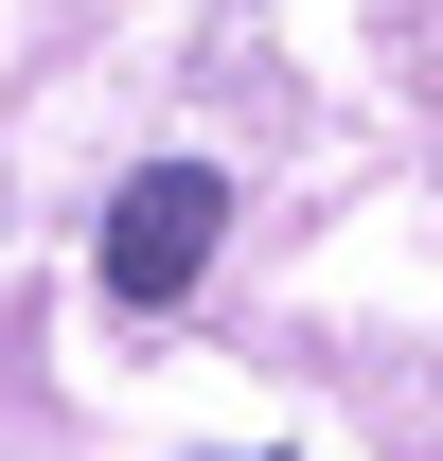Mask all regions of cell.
I'll return each instance as SVG.
<instances>
[{
    "mask_svg": "<svg viewBox=\"0 0 443 461\" xmlns=\"http://www.w3.org/2000/svg\"><path fill=\"white\" fill-rule=\"evenodd\" d=\"M213 230H231V177L213 160H160V177H124L107 195V302H195V267H213Z\"/></svg>",
    "mask_w": 443,
    "mask_h": 461,
    "instance_id": "obj_1",
    "label": "cell"
}]
</instances>
